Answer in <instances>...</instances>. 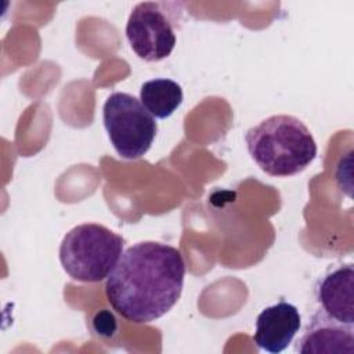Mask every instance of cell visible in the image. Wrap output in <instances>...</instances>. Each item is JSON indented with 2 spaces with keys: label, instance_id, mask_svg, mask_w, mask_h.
Wrapping results in <instances>:
<instances>
[{
  "label": "cell",
  "instance_id": "6da1fadb",
  "mask_svg": "<svg viewBox=\"0 0 354 354\" xmlns=\"http://www.w3.org/2000/svg\"><path fill=\"white\" fill-rule=\"evenodd\" d=\"M185 278L181 252L167 243L144 241L123 250L106 277L105 296L126 321L149 324L178 301Z\"/></svg>",
  "mask_w": 354,
  "mask_h": 354
},
{
  "label": "cell",
  "instance_id": "7a4b0ae2",
  "mask_svg": "<svg viewBox=\"0 0 354 354\" xmlns=\"http://www.w3.org/2000/svg\"><path fill=\"white\" fill-rule=\"evenodd\" d=\"M245 141L257 166L274 177L299 174L317 156L311 131L292 115H272L261 120L246 131Z\"/></svg>",
  "mask_w": 354,
  "mask_h": 354
},
{
  "label": "cell",
  "instance_id": "3957f363",
  "mask_svg": "<svg viewBox=\"0 0 354 354\" xmlns=\"http://www.w3.org/2000/svg\"><path fill=\"white\" fill-rule=\"evenodd\" d=\"M123 238L95 223L69 230L59 245V261L73 279L95 283L105 279L123 253Z\"/></svg>",
  "mask_w": 354,
  "mask_h": 354
},
{
  "label": "cell",
  "instance_id": "277c9868",
  "mask_svg": "<svg viewBox=\"0 0 354 354\" xmlns=\"http://www.w3.org/2000/svg\"><path fill=\"white\" fill-rule=\"evenodd\" d=\"M102 120L112 147L124 159L145 155L158 131L155 118L129 93L116 91L106 98Z\"/></svg>",
  "mask_w": 354,
  "mask_h": 354
},
{
  "label": "cell",
  "instance_id": "5b68a950",
  "mask_svg": "<svg viewBox=\"0 0 354 354\" xmlns=\"http://www.w3.org/2000/svg\"><path fill=\"white\" fill-rule=\"evenodd\" d=\"M170 3L142 1L130 12L126 37L138 58L158 62L167 58L176 47V15Z\"/></svg>",
  "mask_w": 354,
  "mask_h": 354
},
{
  "label": "cell",
  "instance_id": "8992f818",
  "mask_svg": "<svg viewBox=\"0 0 354 354\" xmlns=\"http://www.w3.org/2000/svg\"><path fill=\"white\" fill-rule=\"evenodd\" d=\"M295 350L300 354H353L354 328L319 310L313 314Z\"/></svg>",
  "mask_w": 354,
  "mask_h": 354
},
{
  "label": "cell",
  "instance_id": "52a82bcc",
  "mask_svg": "<svg viewBox=\"0 0 354 354\" xmlns=\"http://www.w3.org/2000/svg\"><path fill=\"white\" fill-rule=\"evenodd\" d=\"M301 317L296 306L281 300L266 307L256 319L253 340L259 348L278 354L288 348L299 332Z\"/></svg>",
  "mask_w": 354,
  "mask_h": 354
},
{
  "label": "cell",
  "instance_id": "ba28073f",
  "mask_svg": "<svg viewBox=\"0 0 354 354\" xmlns=\"http://www.w3.org/2000/svg\"><path fill=\"white\" fill-rule=\"evenodd\" d=\"M315 295L322 313L339 322L354 325L353 264L339 266L325 274L315 289Z\"/></svg>",
  "mask_w": 354,
  "mask_h": 354
},
{
  "label": "cell",
  "instance_id": "9c48e42d",
  "mask_svg": "<svg viewBox=\"0 0 354 354\" xmlns=\"http://www.w3.org/2000/svg\"><path fill=\"white\" fill-rule=\"evenodd\" d=\"M140 101L153 118L166 119L181 105L183 88L171 79H152L142 83L140 88Z\"/></svg>",
  "mask_w": 354,
  "mask_h": 354
}]
</instances>
